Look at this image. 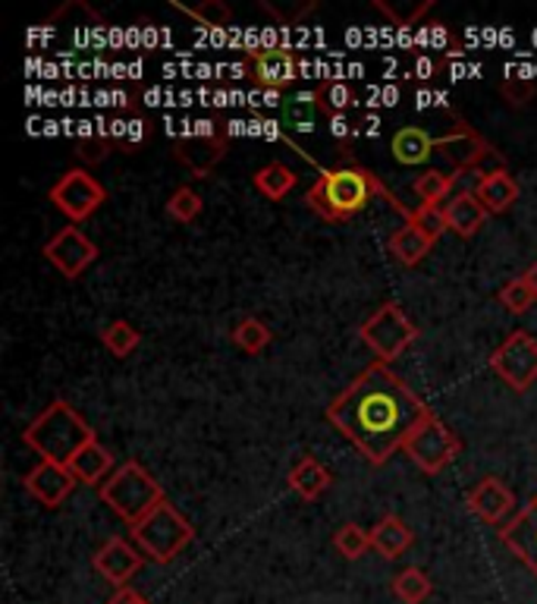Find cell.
Returning <instances> with one entry per match:
<instances>
[{
    "mask_svg": "<svg viewBox=\"0 0 537 604\" xmlns=\"http://www.w3.org/2000/svg\"><path fill=\"white\" fill-rule=\"evenodd\" d=\"M427 416L431 407L386 362H371L327 407L330 426L374 467L403 450Z\"/></svg>",
    "mask_w": 537,
    "mask_h": 604,
    "instance_id": "1",
    "label": "cell"
},
{
    "mask_svg": "<svg viewBox=\"0 0 537 604\" xmlns=\"http://www.w3.org/2000/svg\"><path fill=\"white\" fill-rule=\"evenodd\" d=\"M374 195L386 198L409 221L412 208L400 205L393 195L386 193L384 183L371 174V171L359 167V164H340V167L324 171V174L314 180V186L306 193V202L308 208L314 215L324 217V221H352V217L365 212Z\"/></svg>",
    "mask_w": 537,
    "mask_h": 604,
    "instance_id": "2",
    "label": "cell"
},
{
    "mask_svg": "<svg viewBox=\"0 0 537 604\" xmlns=\"http://www.w3.org/2000/svg\"><path fill=\"white\" fill-rule=\"evenodd\" d=\"M22 441H25V448L35 450L41 460L66 467L89 441H95V429L66 400H54L48 410H41L25 426Z\"/></svg>",
    "mask_w": 537,
    "mask_h": 604,
    "instance_id": "3",
    "label": "cell"
},
{
    "mask_svg": "<svg viewBox=\"0 0 537 604\" xmlns=\"http://www.w3.org/2000/svg\"><path fill=\"white\" fill-rule=\"evenodd\" d=\"M97 494L130 526L142 523L152 510L164 504V488H161V482L152 479V472L142 467V463H135V460L116 467L111 472V479L97 488Z\"/></svg>",
    "mask_w": 537,
    "mask_h": 604,
    "instance_id": "4",
    "label": "cell"
},
{
    "mask_svg": "<svg viewBox=\"0 0 537 604\" xmlns=\"http://www.w3.org/2000/svg\"><path fill=\"white\" fill-rule=\"evenodd\" d=\"M193 523L167 501L133 526V545L154 564H171L176 554L193 545Z\"/></svg>",
    "mask_w": 537,
    "mask_h": 604,
    "instance_id": "5",
    "label": "cell"
},
{
    "mask_svg": "<svg viewBox=\"0 0 537 604\" xmlns=\"http://www.w3.org/2000/svg\"><path fill=\"white\" fill-rule=\"evenodd\" d=\"M359 337L365 340L368 350L378 356V362H393L396 356H403L419 340V328L412 325V318L396 303H384L359 328Z\"/></svg>",
    "mask_w": 537,
    "mask_h": 604,
    "instance_id": "6",
    "label": "cell"
},
{
    "mask_svg": "<svg viewBox=\"0 0 537 604\" xmlns=\"http://www.w3.org/2000/svg\"><path fill=\"white\" fill-rule=\"evenodd\" d=\"M403 450L412 457V463L422 469V472H427V475H437V472H443V469L450 467V463L459 457L462 444H459V438L446 429V422L431 412L422 426L415 429V434L405 441Z\"/></svg>",
    "mask_w": 537,
    "mask_h": 604,
    "instance_id": "7",
    "label": "cell"
},
{
    "mask_svg": "<svg viewBox=\"0 0 537 604\" xmlns=\"http://www.w3.org/2000/svg\"><path fill=\"white\" fill-rule=\"evenodd\" d=\"M490 369L518 393L537 381V340L528 331H513L490 352Z\"/></svg>",
    "mask_w": 537,
    "mask_h": 604,
    "instance_id": "8",
    "label": "cell"
},
{
    "mask_svg": "<svg viewBox=\"0 0 537 604\" xmlns=\"http://www.w3.org/2000/svg\"><path fill=\"white\" fill-rule=\"evenodd\" d=\"M48 195L60 215H66L73 224L89 221L107 202V190L89 171H66Z\"/></svg>",
    "mask_w": 537,
    "mask_h": 604,
    "instance_id": "9",
    "label": "cell"
},
{
    "mask_svg": "<svg viewBox=\"0 0 537 604\" xmlns=\"http://www.w3.org/2000/svg\"><path fill=\"white\" fill-rule=\"evenodd\" d=\"M44 258L58 268L63 277L76 280L79 274L85 268H92L97 258V246L89 239V236L79 231L76 224L73 227H63L60 234H54L48 243H44Z\"/></svg>",
    "mask_w": 537,
    "mask_h": 604,
    "instance_id": "10",
    "label": "cell"
},
{
    "mask_svg": "<svg viewBox=\"0 0 537 604\" xmlns=\"http://www.w3.org/2000/svg\"><path fill=\"white\" fill-rule=\"evenodd\" d=\"M214 123H198L189 136L176 145V157L193 171L195 176H208L227 155V136L211 130Z\"/></svg>",
    "mask_w": 537,
    "mask_h": 604,
    "instance_id": "11",
    "label": "cell"
},
{
    "mask_svg": "<svg viewBox=\"0 0 537 604\" xmlns=\"http://www.w3.org/2000/svg\"><path fill=\"white\" fill-rule=\"evenodd\" d=\"M142 564H145V554L133 542L120 539V535L107 539L104 545L97 547L95 557H92V566L116 588H126V583L142 570Z\"/></svg>",
    "mask_w": 537,
    "mask_h": 604,
    "instance_id": "12",
    "label": "cell"
},
{
    "mask_svg": "<svg viewBox=\"0 0 537 604\" xmlns=\"http://www.w3.org/2000/svg\"><path fill=\"white\" fill-rule=\"evenodd\" d=\"M25 491L44 504L48 510H58L76 488V475L70 472V467L63 463H51V460H41L39 467L29 469V475L22 479Z\"/></svg>",
    "mask_w": 537,
    "mask_h": 604,
    "instance_id": "13",
    "label": "cell"
},
{
    "mask_svg": "<svg viewBox=\"0 0 537 604\" xmlns=\"http://www.w3.org/2000/svg\"><path fill=\"white\" fill-rule=\"evenodd\" d=\"M499 542L509 547L516 561L528 566L537 580V494L499 529Z\"/></svg>",
    "mask_w": 537,
    "mask_h": 604,
    "instance_id": "14",
    "label": "cell"
},
{
    "mask_svg": "<svg viewBox=\"0 0 537 604\" xmlns=\"http://www.w3.org/2000/svg\"><path fill=\"white\" fill-rule=\"evenodd\" d=\"M468 510L478 520L490 523V526H506V520L516 510V494L503 485L499 479L487 475L484 482H478V485L468 491Z\"/></svg>",
    "mask_w": 537,
    "mask_h": 604,
    "instance_id": "15",
    "label": "cell"
},
{
    "mask_svg": "<svg viewBox=\"0 0 537 604\" xmlns=\"http://www.w3.org/2000/svg\"><path fill=\"white\" fill-rule=\"evenodd\" d=\"M437 155L453 167V174H462V171L478 167L481 161L490 155V145H487L475 130L459 126L456 133L437 136Z\"/></svg>",
    "mask_w": 537,
    "mask_h": 604,
    "instance_id": "16",
    "label": "cell"
},
{
    "mask_svg": "<svg viewBox=\"0 0 537 604\" xmlns=\"http://www.w3.org/2000/svg\"><path fill=\"white\" fill-rule=\"evenodd\" d=\"M251 76L261 89H283L299 76V60L287 48H268V51H249Z\"/></svg>",
    "mask_w": 537,
    "mask_h": 604,
    "instance_id": "17",
    "label": "cell"
},
{
    "mask_svg": "<svg viewBox=\"0 0 537 604\" xmlns=\"http://www.w3.org/2000/svg\"><path fill=\"white\" fill-rule=\"evenodd\" d=\"M70 472L76 475V482L82 485H104L107 479H111V472H114V453L104 448L101 441H89L85 448L79 450L76 457L66 463Z\"/></svg>",
    "mask_w": 537,
    "mask_h": 604,
    "instance_id": "18",
    "label": "cell"
},
{
    "mask_svg": "<svg viewBox=\"0 0 537 604\" xmlns=\"http://www.w3.org/2000/svg\"><path fill=\"white\" fill-rule=\"evenodd\" d=\"M443 217H446V227L459 236H475L487 221V208L481 205V198L475 193H456L446 205H443Z\"/></svg>",
    "mask_w": 537,
    "mask_h": 604,
    "instance_id": "19",
    "label": "cell"
},
{
    "mask_svg": "<svg viewBox=\"0 0 537 604\" xmlns=\"http://www.w3.org/2000/svg\"><path fill=\"white\" fill-rule=\"evenodd\" d=\"M412 542H415V532H412L409 523H403L396 513H386L384 520L371 529V547H374L384 561L403 557L405 551L412 547Z\"/></svg>",
    "mask_w": 537,
    "mask_h": 604,
    "instance_id": "20",
    "label": "cell"
},
{
    "mask_svg": "<svg viewBox=\"0 0 537 604\" xmlns=\"http://www.w3.org/2000/svg\"><path fill=\"white\" fill-rule=\"evenodd\" d=\"M386 249H390V255H393L403 268H415V265H419L422 258H427V253L434 249V239L424 234L419 224L405 221L396 234H390Z\"/></svg>",
    "mask_w": 537,
    "mask_h": 604,
    "instance_id": "21",
    "label": "cell"
},
{
    "mask_svg": "<svg viewBox=\"0 0 537 604\" xmlns=\"http://www.w3.org/2000/svg\"><path fill=\"white\" fill-rule=\"evenodd\" d=\"M390 152L405 167H419V164H427V157L437 152V139L422 126H403L390 142Z\"/></svg>",
    "mask_w": 537,
    "mask_h": 604,
    "instance_id": "22",
    "label": "cell"
},
{
    "mask_svg": "<svg viewBox=\"0 0 537 604\" xmlns=\"http://www.w3.org/2000/svg\"><path fill=\"white\" fill-rule=\"evenodd\" d=\"M475 195L481 198V205L487 208V215H503L518 202V183L513 180V174L494 171V174L481 176Z\"/></svg>",
    "mask_w": 537,
    "mask_h": 604,
    "instance_id": "23",
    "label": "cell"
},
{
    "mask_svg": "<svg viewBox=\"0 0 537 604\" xmlns=\"http://www.w3.org/2000/svg\"><path fill=\"white\" fill-rule=\"evenodd\" d=\"M289 488L302 498V501H318L321 494H324L327 488H330V472H327L314 457H302L296 467L289 469Z\"/></svg>",
    "mask_w": 537,
    "mask_h": 604,
    "instance_id": "24",
    "label": "cell"
},
{
    "mask_svg": "<svg viewBox=\"0 0 537 604\" xmlns=\"http://www.w3.org/2000/svg\"><path fill=\"white\" fill-rule=\"evenodd\" d=\"M296 183H299V176L292 174L287 164H280V161L265 164V167L255 174V190L265 195V198H270V202L287 198V195L296 190Z\"/></svg>",
    "mask_w": 537,
    "mask_h": 604,
    "instance_id": "25",
    "label": "cell"
},
{
    "mask_svg": "<svg viewBox=\"0 0 537 604\" xmlns=\"http://www.w3.org/2000/svg\"><path fill=\"white\" fill-rule=\"evenodd\" d=\"M374 10L384 13L393 25L405 29V25H415L424 13H431L434 10V0H403V3L400 0H374Z\"/></svg>",
    "mask_w": 537,
    "mask_h": 604,
    "instance_id": "26",
    "label": "cell"
},
{
    "mask_svg": "<svg viewBox=\"0 0 537 604\" xmlns=\"http://www.w3.org/2000/svg\"><path fill=\"white\" fill-rule=\"evenodd\" d=\"M431 588H434V585H431V580H427V573L419 570V566H405L403 573H396V576H393V595H396L403 604L427 602Z\"/></svg>",
    "mask_w": 537,
    "mask_h": 604,
    "instance_id": "27",
    "label": "cell"
},
{
    "mask_svg": "<svg viewBox=\"0 0 537 604\" xmlns=\"http://www.w3.org/2000/svg\"><path fill=\"white\" fill-rule=\"evenodd\" d=\"M456 180H459L456 174H443V171L427 167L422 176H415L412 190L422 198V205H441L443 198L453 193V183H456Z\"/></svg>",
    "mask_w": 537,
    "mask_h": 604,
    "instance_id": "28",
    "label": "cell"
},
{
    "mask_svg": "<svg viewBox=\"0 0 537 604\" xmlns=\"http://www.w3.org/2000/svg\"><path fill=\"white\" fill-rule=\"evenodd\" d=\"M101 344L114 352L116 359H126V356H130V352H135V347L142 344V334H138V328H135V325L123 321V318H116V321H111V325L101 331Z\"/></svg>",
    "mask_w": 537,
    "mask_h": 604,
    "instance_id": "29",
    "label": "cell"
},
{
    "mask_svg": "<svg viewBox=\"0 0 537 604\" xmlns=\"http://www.w3.org/2000/svg\"><path fill=\"white\" fill-rule=\"evenodd\" d=\"M270 340H273V334H270V328L261 318H242V321L233 328V344L242 352H251V356L268 350Z\"/></svg>",
    "mask_w": 537,
    "mask_h": 604,
    "instance_id": "30",
    "label": "cell"
},
{
    "mask_svg": "<svg viewBox=\"0 0 537 604\" xmlns=\"http://www.w3.org/2000/svg\"><path fill=\"white\" fill-rule=\"evenodd\" d=\"M179 13H186V17H193L198 25H205V29H224V25H230L233 20V10L227 3H220V0H205V3H173Z\"/></svg>",
    "mask_w": 537,
    "mask_h": 604,
    "instance_id": "31",
    "label": "cell"
},
{
    "mask_svg": "<svg viewBox=\"0 0 537 604\" xmlns=\"http://www.w3.org/2000/svg\"><path fill=\"white\" fill-rule=\"evenodd\" d=\"M333 547L343 554L345 561H359V557H365L368 547H371V532H365L362 526H355V523H345V526L337 529Z\"/></svg>",
    "mask_w": 537,
    "mask_h": 604,
    "instance_id": "32",
    "label": "cell"
},
{
    "mask_svg": "<svg viewBox=\"0 0 537 604\" xmlns=\"http://www.w3.org/2000/svg\"><path fill=\"white\" fill-rule=\"evenodd\" d=\"M499 303H503V309H506V313L525 315L537 303V296L535 290L528 287V280H525V277H516V280H509V284L499 290Z\"/></svg>",
    "mask_w": 537,
    "mask_h": 604,
    "instance_id": "33",
    "label": "cell"
},
{
    "mask_svg": "<svg viewBox=\"0 0 537 604\" xmlns=\"http://www.w3.org/2000/svg\"><path fill=\"white\" fill-rule=\"evenodd\" d=\"M167 215L179 224H193L195 217L202 215V195L195 193L193 186H179L167 202Z\"/></svg>",
    "mask_w": 537,
    "mask_h": 604,
    "instance_id": "34",
    "label": "cell"
},
{
    "mask_svg": "<svg viewBox=\"0 0 537 604\" xmlns=\"http://www.w3.org/2000/svg\"><path fill=\"white\" fill-rule=\"evenodd\" d=\"M412 224H419L424 234L431 236L434 243L441 239L450 227H446V217H443L441 205H419V208H412V215H409Z\"/></svg>",
    "mask_w": 537,
    "mask_h": 604,
    "instance_id": "35",
    "label": "cell"
},
{
    "mask_svg": "<svg viewBox=\"0 0 537 604\" xmlns=\"http://www.w3.org/2000/svg\"><path fill=\"white\" fill-rule=\"evenodd\" d=\"M318 98L321 95H296L292 101H289L287 114L289 120L296 123V130H308L311 114H314V108H318Z\"/></svg>",
    "mask_w": 537,
    "mask_h": 604,
    "instance_id": "36",
    "label": "cell"
},
{
    "mask_svg": "<svg viewBox=\"0 0 537 604\" xmlns=\"http://www.w3.org/2000/svg\"><path fill=\"white\" fill-rule=\"evenodd\" d=\"M499 92H503V98H506L509 104H525L528 98L535 95V82H521V79H506V82L499 85Z\"/></svg>",
    "mask_w": 537,
    "mask_h": 604,
    "instance_id": "37",
    "label": "cell"
},
{
    "mask_svg": "<svg viewBox=\"0 0 537 604\" xmlns=\"http://www.w3.org/2000/svg\"><path fill=\"white\" fill-rule=\"evenodd\" d=\"M265 10L268 13H273L280 22H296L302 20L306 13H311L314 10V0H306V3H299V7H292V10H287V7H280V3H270V0H265Z\"/></svg>",
    "mask_w": 537,
    "mask_h": 604,
    "instance_id": "38",
    "label": "cell"
},
{
    "mask_svg": "<svg viewBox=\"0 0 537 604\" xmlns=\"http://www.w3.org/2000/svg\"><path fill=\"white\" fill-rule=\"evenodd\" d=\"M321 98H324V101H321V108H327V101H330V104L337 108V114H343L345 108L352 104V92H349L345 85H330V89L321 92Z\"/></svg>",
    "mask_w": 537,
    "mask_h": 604,
    "instance_id": "39",
    "label": "cell"
},
{
    "mask_svg": "<svg viewBox=\"0 0 537 604\" xmlns=\"http://www.w3.org/2000/svg\"><path fill=\"white\" fill-rule=\"evenodd\" d=\"M107 149H111V142H107V139H101L97 145L82 142V152H79V155L85 157V161H101V157H107Z\"/></svg>",
    "mask_w": 537,
    "mask_h": 604,
    "instance_id": "40",
    "label": "cell"
},
{
    "mask_svg": "<svg viewBox=\"0 0 537 604\" xmlns=\"http://www.w3.org/2000/svg\"><path fill=\"white\" fill-rule=\"evenodd\" d=\"M107 604H148V602H145V598H142L135 588H130V585H126V588H116V595Z\"/></svg>",
    "mask_w": 537,
    "mask_h": 604,
    "instance_id": "41",
    "label": "cell"
},
{
    "mask_svg": "<svg viewBox=\"0 0 537 604\" xmlns=\"http://www.w3.org/2000/svg\"><path fill=\"white\" fill-rule=\"evenodd\" d=\"M330 133L337 139L349 136V120H345V114H333V117H330Z\"/></svg>",
    "mask_w": 537,
    "mask_h": 604,
    "instance_id": "42",
    "label": "cell"
},
{
    "mask_svg": "<svg viewBox=\"0 0 537 604\" xmlns=\"http://www.w3.org/2000/svg\"><path fill=\"white\" fill-rule=\"evenodd\" d=\"M521 277L528 280V287H531V290H535V296H537V262L531 265V268H528V272L521 274Z\"/></svg>",
    "mask_w": 537,
    "mask_h": 604,
    "instance_id": "43",
    "label": "cell"
}]
</instances>
